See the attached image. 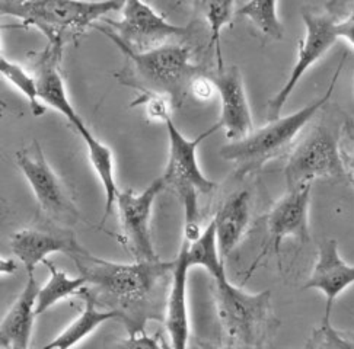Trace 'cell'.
Listing matches in <instances>:
<instances>
[{
	"label": "cell",
	"instance_id": "obj_21",
	"mask_svg": "<svg viewBox=\"0 0 354 349\" xmlns=\"http://www.w3.org/2000/svg\"><path fill=\"white\" fill-rule=\"evenodd\" d=\"M76 132L79 136L84 139L86 149H88V156H89V162L97 173V177L100 178L102 188H104V194H105V210H104V217H102V224L106 221L110 212L113 211V207L115 206L117 197L120 194L118 185L115 182L114 177V157L113 152L110 147H106L104 143H101L97 137L93 136L91 130L86 127L85 123L79 124L76 128Z\"/></svg>",
	"mask_w": 354,
	"mask_h": 349
},
{
	"label": "cell",
	"instance_id": "obj_11",
	"mask_svg": "<svg viewBox=\"0 0 354 349\" xmlns=\"http://www.w3.org/2000/svg\"><path fill=\"white\" fill-rule=\"evenodd\" d=\"M302 18L306 26V35L299 41L297 57L289 79L286 80L283 88L276 95L268 101L267 118L268 121H274L280 118L283 106L288 102L297 83L305 73L314 66L319 59L325 56L334 43L338 39L337 35V19L331 13H314L304 12Z\"/></svg>",
	"mask_w": 354,
	"mask_h": 349
},
{
	"label": "cell",
	"instance_id": "obj_17",
	"mask_svg": "<svg viewBox=\"0 0 354 349\" xmlns=\"http://www.w3.org/2000/svg\"><path fill=\"white\" fill-rule=\"evenodd\" d=\"M63 51L47 44L46 50L38 56L34 66V77L37 80L39 99L44 106H51L59 111L76 128L84 119L76 112L71 103L63 76L60 73V63Z\"/></svg>",
	"mask_w": 354,
	"mask_h": 349
},
{
	"label": "cell",
	"instance_id": "obj_10",
	"mask_svg": "<svg viewBox=\"0 0 354 349\" xmlns=\"http://www.w3.org/2000/svg\"><path fill=\"white\" fill-rule=\"evenodd\" d=\"M165 186L160 177L139 194L126 190L120 191L117 197L115 206L118 210L122 241L134 257V261L138 262L159 261L152 239L151 219L155 201Z\"/></svg>",
	"mask_w": 354,
	"mask_h": 349
},
{
	"label": "cell",
	"instance_id": "obj_5",
	"mask_svg": "<svg viewBox=\"0 0 354 349\" xmlns=\"http://www.w3.org/2000/svg\"><path fill=\"white\" fill-rule=\"evenodd\" d=\"M124 2H64V0H37L15 2L3 0L0 3L2 15L19 19L22 26H34L47 38L48 46L64 50L73 41L93 28L108 13L121 10Z\"/></svg>",
	"mask_w": 354,
	"mask_h": 349
},
{
	"label": "cell",
	"instance_id": "obj_18",
	"mask_svg": "<svg viewBox=\"0 0 354 349\" xmlns=\"http://www.w3.org/2000/svg\"><path fill=\"white\" fill-rule=\"evenodd\" d=\"M38 291L35 277L28 275L24 290L0 323V343L3 349H30Z\"/></svg>",
	"mask_w": 354,
	"mask_h": 349
},
{
	"label": "cell",
	"instance_id": "obj_33",
	"mask_svg": "<svg viewBox=\"0 0 354 349\" xmlns=\"http://www.w3.org/2000/svg\"><path fill=\"white\" fill-rule=\"evenodd\" d=\"M162 345H163V348H165V349H172L171 345H169V342H168L165 338H162Z\"/></svg>",
	"mask_w": 354,
	"mask_h": 349
},
{
	"label": "cell",
	"instance_id": "obj_23",
	"mask_svg": "<svg viewBox=\"0 0 354 349\" xmlns=\"http://www.w3.org/2000/svg\"><path fill=\"white\" fill-rule=\"evenodd\" d=\"M187 262L189 268H203L212 277V279L226 274L225 262L221 258L219 246H217L214 220L209 223L198 239L192 241V243L187 240Z\"/></svg>",
	"mask_w": 354,
	"mask_h": 349
},
{
	"label": "cell",
	"instance_id": "obj_6",
	"mask_svg": "<svg viewBox=\"0 0 354 349\" xmlns=\"http://www.w3.org/2000/svg\"><path fill=\"white\" fill-rule=\"evenodd\" d=\"M163 123H165L168 131L169 156L162 179L167 186L172 188L181 199V204L184 207V239L192 243L201 235L198 224V195L210 194L217 186V183L209 179L200 169L197 149L203 140H206L213 132L221 130L222 126L217 121L206 131L198 134L196 139H187L176 128L171 115L163 119Z\"/></svg>",
	"mask_w": 354,
	"mask_h": 349
},
{
	"label": "cell",
	"instance_id": "obj_20",
	"mask_svg": "<svg viewBox=\"0 0 354 349\" xmlns=\"http://www.w3.org/2000/svg\"><path fill=\"white\" fill-rule=\"evenodd\" d=\"M79 297L85 300L84 310H82V313L72 321L69 326H66L56 338L41 349H72L76 345H79L82 341L91 337V335L100 326H102L105 321L115 320V319L121 320V316L118 312L101 310L100 306L93 300V297L88 292L86 288L82 291Z\"/></svg>",
	"mask_w": 354,
	"mask_h": 349
},
{
	"label": "cell",
	"instance_id": "obj_22",
	"mask_svg": "<svg viewBox=\"0 0 354 349\" xmlns=\"http://www.w3.org/2000/svg\"><path fill=\"white\" fill-rule=\"evenodd\" d=\"M43 265L48 268L50 277L47 279V283L38 291L35 307L37 316L46 313L48 308L56 306L62 300L75 297V295L79 297L82 291L88 287L86 281L80 275L76 278H71L66 272L60 271L59 268L48 259L44 261Z\"/></svg>",
	"mask_w": 354,
	"mask_h": 349
},
{
	"label": "cell",
	"instance_id": "obj_26",
	"mask_svg": "<svg viewBox=\"0 0 354 349\" xmlns=\"http://www.w3.org/2000/svg\"><path fill=\"white\" fill-rule=\"evenodd\" d=\"M0 73L30 102L31 111L35 117H41L46 112V106L39 99L38 86L34 74H30L21 64L10 61L5 56H0Z\"/></svg>",
	"mask_w": 354,
	"mask_h": 349
},
{
	"label": "cell",
	"instance_id": "obj_1",
	"mask_svg": "<svg viewBox=\"0 0 354 349\" xmlns=\"http://www.w3.org/2000/svg\"><path fill=\"white\" fill-rule=\"evenodd\" d=\"M86 281L93 300L118 312L129 333L143 332L147 320H163L174 262L120 263L93 257L88 250L71 257Z\"/></svg>",
	"mask_w": 354,
	"mask_h": 349
},
{
	"label": "cell",
	"instance_id": "obj_27",
	"mask_svg": "<svg viewBox=\"0 0 354 349\" xmlns=\"http://www.w3.org/2000/svg\"><path fill=\"white\" fill-rule=\"evenodd\" d=\"M312 342L318 349H354V335L337 330L333 328L331 321L322 320Z\"/></svg>",
	"mask_w": 354,
	"mask_h": 349
},
{
	"label": "cell",
	"instance_id": "obj_19",
	"mask_svg": "<svg viewBox=\"0 0 354 349\" xmlns=\"http://www.w3.org/2000/svg\"><path fill=\"white\" fill-rule=\"evenodd\" d=\"M252 197L248 190H241L229 195L214 214L216 237L221 258L225 262L247 233L251 221Z\"/></svg>",
	"mask_w": 354,
	"mask_h": 349
},
{
	"label": "cell",
	"instance_id": "obj_25",
	"mask_svg": "<svg viewBox=\"0 0 354 349\" xmlns=\"http://www.w3.org/2000/svg\"><path fill=\"white\" fill-rule=\"evenodd\" d=\"M198 5L210 28V47L214 48L216 70H222L226 66L222 54L221 34L230 19H232L234 13H236L238 6L235 2H203Z\"/></svg>",
	"mask_w": 354,
	"mask_h": 349
},
{
	"label": "cell",
	"instance_id": "obj_9",
	"mask_svg": "<svg viewBox=\"0 0 354 349\" xmlns=\"http://www.w3.org/2000/svg\"><path fill=\"white\" fill-rule=\"evenodd\" d=\"M15 162L30 183L41 210L50 219L63 224L76 223L79 212L75 201L59 174L47 162L37 140L17 153Z\"/></svg>",
	"mask_w": 354,
	"mask_h": 349
},
{
	"label": "cell",
	"instance_id": "obj_7",
	"mask_svg": "<svg viewBox=\"0 0 354 349\" xmlns=\"http://www.w3.org/2000/svg\"><path fill=\"white\" fill-rule=\"evenodd\" d=\"M343 126L321 121L292 147L284 168L288 190L309 185L315 179L347 177L339 149Z\"/></svg>",
	"mask_w": 354,
	"mask_h": 349
},
{
	"label": "cell",
	"instance_id": "obj_29",
	"mask_svg": "<svg viewBox=\"0 0 354 349\" xmlns=\"http://www.w3.org/2000/svg\"><path fill=\"white\" fill-rule=\"evenodd\" d=\"M342 157L347 178L354 183V123H346L342 131Z\"/></svg>",
	"mask_w": 354,
	"mask_h": 349
},
{
	"label": "cell",
	"instance_id": "obj_15",
	"mask_svg": "<svg viewBox=\"0 0 354 349\" xmlns=\"http://www.w3.org/2000/svg\"><path fill=\"white\" fill-rule=\"evenodd\" d=\"M354 284V265H348L338 253L334 239H325L319 245L318 258L304 290H319L325 295L324 321H331V313L338 295Z\"/></svg>",
	"mask_w": 354,
	"mask_h": 349
},
{
	"label": "cell",
	"instance_id": "obj_16",
	"mask_svg": "<svg viewBox=\"0 0 354 349\" xmlns=\"http://www.w3.org/2000/svg\"><path fill=\"white\" fill-rule=\"evenodd\" d=\"M172 279L167 297L163 321L168 332V341L172 349H188L192 342V328L187 303L188 272L192 268L187 262V240L183 241L178 255L172 261Z\"/></svg>",
	"mask_w": 354,
	"mask_h": 349
},
{
	"label": "cell",
	"instance_id": "obj_24",
	"mask_svg": "<svg viewBox=\"0 0 354 349\" xmlns=\"http://www.w3.org/2000/svg\"><path fill=\"white\" fill-rule=\"evenodd\" d=\"M279 3L274 0H257L236 8V15L250 19L264 37L270 39H283L284 26L277 13Z\"/></svg>",
	"mask_w": 354,
	"mask_h": 349
},
{
	"label": "cell",
	"instance_id": "obj_13",
	"mask_svg": "<svg viewBox=\"0 0 354 349\" xmlns=\"http://www.w3.org/2000/svg\"><path fill=\"white\" fill-rule=\"evenodd\" d=\"M212 83L221 97L219 123L229 141H239L255 130L250 103L245 93L242 74L236 66L225 67L222 70L209 73Z\"/></svg>",
	"mask_w": 354,
	"mask_h": 349
},
{
	"label": "cell",
	"instance_id": "obj_32",
	"mask_svg": "<svg viewBox=\"0 0 354 349\" xmlns=\"http://www.w3.org/2000/svg\"><path fill=\"white\" fill-rule=\"evenodd\" d=\"M188 349H236L234 345H230L227 341L225 342H213V341H194L189 342Z\"/></svg>",
	"mask_w": 354,
	"mask_h": 349
},
{
	"label": "cell",
	"instance_id": "obj_12",
	"mask_svg": "<svg viewBox=\"0 0 354 349\" xmlns=\"http://www.w3.org/2000/svg\"><path fill=\"white\" fill-rule=\"evenodd\" d=\"M312 183L288 190L267 214V240L263 250L258 253L255 262L251 265L245 279H248L268 253H274L280 259L283 240L296 239L306 243L309 237V204Z\"/></svg>",
	"mask_w": 354,
	"mask_h": 349
},
{
	"label": "cell",
	"instance_id": "obj_14",
	"mask_svg": "<svg viewBox=\"0 0 354 349\" xmlns=\"http://www.w3.org/2000/svg\"><path fill=\"white\" fill-rule=\"evenodd\" d=\"M12 253L22 262L26 274L34 275L38 263H44L53 253H66L73 257L84 252L73 232L66 229L41 230L24 229L17 232L10 239Z\"/></svg>",
	"mask_w": 354,
	"mask_h": 349
},
{
	"label": "cell",
	"instance_id": "obj_8",
	"mask_svg": "<svg viewBox=\"0 0 354 349\" xmlns=\"http://www.w3.org/2000/svg\"><path fill=\"white\" fill-rule=\"evenodd\" d=\"M118 21L104 18L106 25H95L93 28L108 38H114L122 46L136 51L145 52L169 44L171 39L187 35L188 30L176 26L158 13L151 5L129 0L121 8Z\"/></svg>",
	"mask_w": 354,
	"mask_h": 349
},
{
	"label": "cell",
	"instance_id": "obj_30",
	"mask_svg": "<svg viewBox=\"0 0 354 349\" xmlns=\"http://www.w3.org/2000/svg\"><path fill=\"white\" fill-rule=\"evenodd\" d=\"M214 90L216 89H214L212 80L209 77V73H204V74L198 76L193 82V85H192V93H193L196 98H198L200 101L210 99L213 97Z\"/></svg>",
	"mask_w": 354,
	"mask_h": 349
},
{
	"label": "cell",
	"instance_id": "obj_3",
	"mask_svg": "<svg viewBox=\"0 0 354 349\" xmlns=\"http://www.w3.org/2000/svg\"><path fill=\"white\" fill-rule=\"evenodd\" d=\"M110 39L131 64V74L121 77V83L139 89L142 95L165 99L171 108L181 106L185 97L192 93L194 80L206 73L201 67L192 63V51L184 46L167 44L145 52H136L117 39Z\"/></svg>",
	"mask_w": 354,
	"mask_h": 349
},
{
	"label": "cell",
	"instance_id": "obj_28",
	"mask_svg": "<svg viewBox=\"0 0 354 349\" xmlns=\"http://www.w3.org/2000/svg\"><path fill=\"white\" fill-rule=\"evenodd\" d=\"M104 349H165L162 345V338L149 337L143 332L129 333L127 338H117L108 342Z\"/></svg>",
	"mask_w": 354,
	"mask_h": 349
},
{
	"label": "cell",
	"instance_id": "obj_31",
	"mask_svg": "<svg viewBox=\"0 0 354 349\" xmlns=\"http://www.w3.org/2000/svg\"><path fill=\"white\" fill-rule=\"evenodd\" d=\"M337 35L338 38H343L354 48V10H351L348 15L337 21Z\"/></svg>",
	"mask_w": 354,
	"mask_h": 349
},
{
	"label": "cell",
	"instance_id": "obj_2",
	"mask_svg": "<svg viewBox=\"0 0 354 349\" xmlns=\"http://www.w3.org/2000/svg\"><path fill=\"white\" fill-rule=\"evenodd\" d=\"M346 59L347 54H344L343 60L339 61L331 83L322 97L288 117L268 121L264 127L255 128L250 136L239 141H227L222 146L221 156L226 162L235 166L238 179H243L248 174L263 169L271 160L280 157L290 149L297 134L304 130L310 119H314L321 108L328 103Z\"/></svg>",
	"mask_w": 354,
	"mask_h": 349
},
{
	"label": "cell",
	"instance_id": "obj_4",
	"mask_svg": "<svg viewBox=\"0 0 354 349\" xmlns=\"http://www.w3.org/2000/svg\"><path fill=\"white\" fill-rule=\"evenodd\" d=\"M214 310L226 341L236 349H264L277 326L271 292H248L234 286L227 275L214 278Z\"/></svg>",
	"mask_w": 354,
	"mask_h": 349
}]
</instances>
